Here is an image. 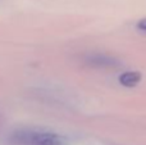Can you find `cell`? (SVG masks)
I'll return each mask as SVG.
<instances>
[{
    "label": "cell",
    "mask_w": 146,
    "mask_h": 145,
    "mask_svg": "<svg viewBox=\"0 0 146 145\" xmlns=\"http://www.w3.org/2000/svg\"><path fill=\"white\" fill-rule=\"evenodd\" d=\"M12 145H64L66 138L54 131L40 127H22L9 136Z\"/></svg>",
    "instance_id": "1"
},
{
    "label": "cell",
    "mask_w": 146,
    "mask_h": 145,
    "mask_svg": "<svg viewBox=\"0 0 146 145\" xmlns=\"http://www.w3.org/2000/svg\"><path fill=\"white\" fill-rule=\"evenodd\" d=\"M86 63L98 68H113L119 66L118 61L106 54H90L86 57Z\"/></svg>",
    "instance_id": "2"
},
{
    "label": "cell",
    "mask_w": 146,
    "mask_h": 145,
    "mask_svg": "<svg viewBox=\"0 0 146 145\" xmlns=\"http://www.w3.org/2000/svg\"><path fill=\"white\" fill-rule=\"evenodd\" d=\"M142 78V74L137 71H128V72H123L119 76V82L121 85L126 87H135L140 84Z\"/></svg>",
    "instance_id": "3"
},
{
    "label": "cell",
    "mask_w": 146,
    "mask_h": 145,
    "mask_svg": "<svg viewBox=\"0 0 146 145\" xmlns=\"http://www.w3.org/2000/svg\"><path fill=\"white\" fill-rule=\"evenodd\" d=\"M137 28L141 30V31H144V32H146V18L141 19L139 23H137Z\"/></svg>",
    "instance_id": "4"
}]
</instances>
